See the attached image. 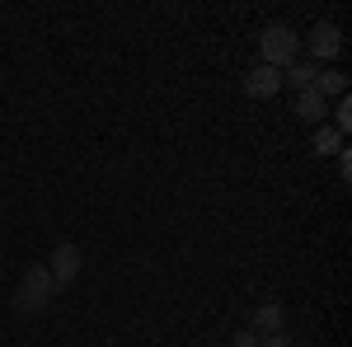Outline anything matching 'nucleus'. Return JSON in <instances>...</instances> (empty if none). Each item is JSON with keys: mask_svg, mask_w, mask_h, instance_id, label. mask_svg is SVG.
Instances as JSON below:
<instances>
[{"mask_svg": "<svg viewBox=\"0 0 352 347\" xmlns=\"http://www.w3.org/2000/svg\"><path fill=\"white\" fill-rule=\"evenodd\" d=\"M277 89H282V71L277 66H263V61L249 66V76H244V94L249 99H272Z\"/></svg>", "mask_w": 352, "mask_h": 347, "instance_id": "5", "label": "nucleus"}, {"mask_svg": "<svg viewBox=\"0 0 352 347\" xmlns=\"http://www.w3.org/2000/svg\"><path fill=\"white\" fill-rule=\"evenodd\" d=\"M324 113H329V99H324V94H315V89H300V94H296V117H300V122L324 127Z\"/></svg>", "mask_w": 352, "mask_h": 347, "instance_id": "6", "label": "nucleus"}, {"mask_svg": "<svg viewBox=\"0 0 352 347\" xmlns=\"http://www.w3.org/2000/svg\"><path fill=\"white\" fill-rule=\"evenodd\" d=\"M80 249H76V244H56L52 249V258H47V272H52V282L56 287H71V282H76V277H80Z\"/></svg>", "mask_w": 352, "mask_h": 347, "instance_id": "4", "label": "nucleus"}, {"mask_svg": "<svg viewBox=\"0 0 352 347\" xmlns=\"http://www.w3.org/2000/svg\"><path fill=\"white\" fill-rule=\"evenodd\" d=\"M263 347H292V338L287 333H272V338H263Z\"/></svg>", "mask_w": 352, "mask_h": 347, "instance_id": "14", "label": "nucleus"}, {"mask_svg": "<svg viewBox=\"0 0 352 347\" xmlns=\"http://www.w3.org/2000/svg\"><path fill=\"white\" fill-rule=\"evenodd\" d=\"M338 179H343V183L352 179V150H348V146L338 150Z\"/></svg>", "mask_w": 352, "mask_h": 347, "instance_id": "13", "label": "nucleus"}, {"mask_svg": "<svg viewBox=\"0 0 352 347\" xmlns=\"http://www.w3.org/2000/svg\"><path fill=\"white\" fill-rule=\"evenodd\" d=\"M254 333L258 338H272V333H287V315H282V305H258L254 310Z\"/></svg>", "mask_w": 352, "mask_h": 347, "instance_id": "7", "label": "nucleus"}, {"mask_svg": "<svg viewBox=\"0 0 352 347\" xmlns=\"http://www.w3.org/2000/svg\"><path fill=\"white\" fill-rule=\"evenodd\" d=\"M305 47H310V66H324V61H333V56L343 52V33H338V24H320L305 33Z\"/></svg>", "mask_w": 352, "mask_h": 347, "instance_id": "3", "label": "nucleus"}, {"mask_svg": "<svg viewBox=\"0 0 352 347\" xmlns=\"http://www.w3.org/2000/svg\"><path fill=\"white\" fill-rule=\"evenodd\" d=\"M292 347H310V343H292Z\"/></svg>", "mask_w": 352, "mask_h": 347, "instance_id": "15", "label": "nucleus"}, {"mask_svg": "<svg viewBox=\"0 0 352 347\" xmlns=\"http://www.w3.org/2000/svg\"><path fill=\"white\" fill-rule=\"evenodd\" d=\"M333 132H338V136L352 132V99H348V94L338 99V108H333Z\"/></svg>", "mask_w": 352, "mask_h": 347, "instance_id": "11", "label": "nucleus"}, {"mask_svg": "<svg viewBox=\"0 0 352 347\" xmlns=\"http://www.w3.org/2000/svg\"><path fill=\"white\" fill-rule=\"evenodd\" d=\"M315 76H320V66H310V61H292L287 71H282V85H292V89H310L315 85Z\"/></svg>", "mask_w": 352, "mask_h": 347, "instance_id": "8", "label": "nucleus"}, {"mask_svg": "<svg viewBox=\"0 0 352 347\" xmlns=\"http://www.w3.org/2000/svg\"><path fill=\"white\" fill-rule=\"evenodd\" d=\"M52 295H56L52 272L38 263V267H28V272H24V282H19V291H14V310H19V315H38V310H47Z\"/></svg>", "mask_w": 352, "mask_h": 347, "instance_id": "2", "label": "nucleus"}, {"mask_svg": "<svg viewBox=\"0 0 352 347\" xmlns=\"http://www.w3.org/2000/svg\"><path fill=\"white\" fill-rule=\"evenodd\" d=\"M300 52V33L292 24H268L258 33V61L263 66H277V71H287Z\"/></svg>", "mask_w": 352, "mask_h": 347, "instance_id": "1", "label": "nucleus"}, {"mask_svg": "<svg viewBox=\"0 0 352 347\" xmlns=\"http://www.w3.org/2000/svg\"><path fill=\"white\" fill-rule=\"evenodd\" d=\"M310 89H315V94H324V99H329V94H338V99H343V94H348V76H338V71H320Z\"/></svg>", "mask_w": 352, "mask_h": 347, "instance_id": "9", "label": "nucleus"}, {"mask_svg": "<svg viewBox=\"0 0 352 347\" xmlns=\"http://www.w3.org/2000/svg\"><path fill=\"white\" fill-rule=\"evenodd\" d=\"M343 150V136L333 127H315V155H338Z\"/></svg>", "mask_w": 352, "mask_h": 347, "instance_id": "10", "label": "nucleus"}, {"mask_svg": "<svg viewBox=\"0 0 352 347\" xmlns=\"http://www.w3.org/2000/svg\"><path fill=\"white\" fill-rule=\"evenodd\" d=\"M230 347H263V338H258L254 328H244V333H235V338H230Z\"/></svg>", "mask_w": 352, "mask_h": 347, "instance_id": "12", "label": "nucleus"}]
</instances>
